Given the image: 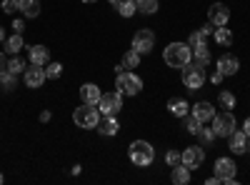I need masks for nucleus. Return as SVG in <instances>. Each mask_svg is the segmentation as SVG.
<instances>
[{
  "label": "nucleus",
  "mask_w": 250,
  "mask_h": 185,
  "mask_svg": "<svg viewBox=\"0 0 250 185\" xmlns=\"http://www.w3.org/2000/svg\"><path fill=\"white\" fill-rule=\"evenodd\" d=\"M163 60L168 68H185L188 63L193 60V48L188 43H170L168 48L163 50Z\"/></svg>",
  "instance_id": "f257e3e1"
},
{
  "label": "nucleus",
  "mask_w": 250,
  "mask_h": 185,
  "mask_svg": "<svg viewBox=\"0 0 250 185\" xmlns=\"http://www.w3.org/2000/svg\"><path fill=\"white\" fill-rule=\"evenodd\" d=\"M128 155H130V163L138 168H148L150 163L155 160V148L150 145L148 140H133L130 148H128Z\"/></svg>",
  "instance_id": "f03ea898"
},
{
  "label": "nucleus",
  "mask_w": 250,
  "mask_h": 185,
  "mask_svg": "<svg viewBox=\"0 0 250 185\" xmlns=\"http://www.w3.org/2000/svg\"><path fill=\"white\" fill-rule=\"evenodd\" d=\"M100 110H98V105H88V103H83L80 108H75L73 110V123L78 128H83V130H93V128H98V123H100Z\"/></svg>",
  "instance_id": "7ed1b4c3"
},
{
  "label": "nucleus",
  "mask_w": 250,
  "mask_h": 185,
  "mask_svg": "<svg viewBox=\"0 0 250 185\" xmlns=\"http://www.w3.org/2000/svg\"><path fill=\"white\" fill-rule=\"evenodd\" d=\"M115 88H118L123 95L133 98V95H138V93L143 90V78L135 75L133 70H123V73H118V78H115Z\"/></svg>",
  "instance_id": "20e7f679"
},
{
  "label": "nucleus",
  "mask_w": 250,
  "mask_h": 185,
  "mask_svg": "<svg viewBox=\"0 0 250 185\" xmlns=\"http://www.w3.org/2000/svg\"><path fill=\"white\" fill-rule=\"evenodd\" d=\"M235 125H238V120H235V115H233L230 110L215 113L213 120H210V128H213L215 138H228V135L235 130Z\"/></svg>",
  "instance_id": "39448f33"
},
{
  "label": "nucleus",
  "mask_w": 250,
  "mask_h": 185,
  "mask_svg": "<svg viewBox=\"0 0 250 185\" xmlns=\"http://www.w3.org/2000/svg\"><path fill=\"white\" fill-rule=\"evenodd\" d=\"M98 110H100V115H118L123 110V93L120 90L103 93L98 100Z\"/></svg>",
  "instance_id": "423d86ee"
},
{
  "label": "nucleus",
  "mask_w": 250,
  "mask_h": 185,
  "mask_svg": "<svg viewBox=\"0 0 250 185\" xmlns=\"http://www.w3.org/2000/svg\"><path fill=\"white\" fill-rule=\"evenodd\" d=\"M183 85H185L188 90H200V88L205 85V70L198 68L195 63H188V65L183 68Z\"/></svg>",
  "instance_id": "0eeeda50"
},
{
  "label": "nucleus",
  "mask_w": 250,
  "mask_h": 185,
  "mask_svg": "<svg viewBox=\"0 0 250 185\" xmlns=\"http://www.w3.org/2000/svg\"><path fill=\"white\" fill-rule=\"evenodd\" d=\"M235 170H238V165H235L233 158H218V160H215V175H218L220 183H225V185H238Z\"/></svg>",
  "instance_id": "6e6552de"
},
{
  "label": "nucleus",
  "mask_w": 250,
  "mask_h": 185,
  "mask_svg": "<svg viewBox=\"0 0 250 185\" xmlns=\"http://www.w3.org/2000/svg\"><path fill=\"white\" fill-rule=\"evenodd\" d=\"M133 48H135L140 55L153 53V48H155V33H153L150 28H140V30L133 35Z\"/></svg>",
  "instance_id": "1a4fd4ad"
},
{
  "label": "nucleus",
  "mask_w": 250,
  "mask_h": 185,
  "mask_svg": "<svg viewBox=\"0 0 250 185\" xmlns=\"http://www.w3.org/2000/svg\"><path fill=\"white\" fill-rule=\"evenodd\" d=\"M205 163V150H203V145H188L185 150H183V165L185 168H190V170H195V168H200Z\"/></svg>",
  "instance_id": "9d476101"
},
{
  "label": "nucleus",
  "mask_w": 250,
  "mask_h": 185,
  "mask_svg": "<svg viewBox=\"0 0 250 185\" xmlns=\"http://www.w3.org/2000/svg\"><path fill=\"white\" fill-rule=\"evenodd\" d=\"M208 20L220 28V25H228V20H230V8H228L225 3H213L210 8H208Z\"/></svg>",
  "instance_id": "9b49d317"
},
{
  "label": "nucleus",
  "mask_w": 250,
  "mask_h": 185,
  "mask_svg": "<svg viewBox=\"0 0 250 185\" xmlns=\"http://www.w3.org/2000/svg\"><path fill=\"white\" fill-rule=\"evenodd\" d=\"M28 63L45 68V65L50 63V50H48L45 45H30V48H28Z\"/></svg>",
  "instance_id": "f8f14e48"
},
{
  "label": "nucleus",
  "mask_w": 250,
  "mask_h": 185,
  "mask_svg": "<svg viewBox=\"0 0 250 185\" xmlns=\"http://www.w3.org/2000/svg\"><path fill=\"white\" fill-rule=\"evenodd\" d=\"M95 130H98L103 138H113V135H118V130H120V123H118L115 115H103Z\"/></svg>",
  "instance_id": "ddd939ff"
},
{
  "label": "nucleus",
  "mask_w": 250,
  "mask_h": 185,
  "mask_svg": "<svg viewBox=\"0 0 250 185\" xmlns=\"http://www.w3.org/2000/svg\"><path fill=\"white\" fill-rule=\"evenodd\" d=\"M45 68H40V65H30L25 68V88H40L45 83Z\"/></svg>",
  "instance_id": "4468645a"
},
{
  "label": "nucleus",
  "mask_w": 250,
  "mask_h": 185,
  "mask_svg": "<svg viewBox=\"0 0 250 185\" xmlns=\"http://www.w3.org/2000/svg\"><path fill=\"white\" fill-rule=\"evenodd\" d=\"M218 70L223 73V78H230L240 70V60L235 55H220L218 58Z\"/></svg>",
  "instance_id": "2eb2a0df"
},
{
  "label": "nucleus",
  "mask_w": 250,
  "mask_h": 185,
  "mask_svg": "<svg viewBox=\"0 0 250 185\" xmlns=\"http://www.w3.org/2000/svg\"><path fill=\"white\" fill-rule=\"evenodd\" d=\"M228 145H230V150L235 153V155H240V153H245L248 150V135L243 133V130H233L230 135H228Z\"/></svg>",
  "instance_id": "dca6fc26"
},
{
  "label": "nucleus",
  "mask_w": 250,
  "mask_h": 185,
  "mask_svg": "<svg viewBox=\"0 0 250 185\" xmlns=\"http://www.w3.org/2000/svg\"><path fill=\"white\" fill-rule=\"evenodd\" d=\"M100 88L95 83H85V85H80V100L83 103H88V105H98V100H100Z\"/></svg>",
  "instance_id": "f3484780"
},
{
  "label": "nucleus",
  "mask_w": 250,
  "mask_h": 185,
  "mask_svg": "<svg viewBox=\"0 0 250 185\" xmlns=\"http://www.w3.org/2000/svg\"><path fill=\"white\" fill-rule=\"evenodd\" d=\"M193 115H195L200 123H210L213 115H215V108H213L208 100H200V103H195V105H193Z\"/></svg>",
  "instance_id": "a211bd4d"
},
{
  "label": "nucleus",
  "mask_w": 250,
  "mask_h": 185,
  "mask_svg": "<svg viewBox=\"0 0 250 185\" xmlns=\"http://www.w3.org/2000/svg\"><path fill=\"white\" fill-rule=\"evenodd\" d=\"M168 110H170L175 118H185L188 110H190V105H188L185 98H170V100H168Z\"/></svg>",
  "instance_id": "6ab92c4d"
},
{
  "label": "nucleus",
  "mask_w": 250,
  "mask_h": 185,
  "mask_svg": "<svg viewBox=\"0 0 250 185\" xmlns=\"http://www.w3.org/2000/svg\"><path fill=\"white\" fill-rule=\"evenodd\" d=\"M18 10L25 18H38L40 15V0H18Z\"/></svg>",
  "instance_id": "aec40b11"
},
{
  "label": "nucleus",
  "mask_w": 250,
  "mask_h": 185,
  "mask_svg": "<svg viewBox=\"0 0 250 185\" xmlns=\"http://www.w3.org/2000/svg\"><path fill=\"white\" fill-rule=\"evenodd\" d=\"M23 48H25V40H23V35H20V33H13L10 38H5V53L18 55Z\"/></svg>",
  "instance_id": "412c9836"
},
{
  "label": "nucleus",
  "mask_w": 250,
  "mask_h": 185,
  "mask_svg": "<svg viewBox=\"0 0 250 185\" xmlns=\"http://www.w3.org/2000/svg\"><path fill=\"white\" fill-rule=\"evenodd\" d=\"M193 58H195V65L205 70V68H208V63H210V50H208V43H203V45L193 48Z\"/></svg>",
  "instance_id": "4be33fe9"
},
{
  "label": "nucleus",
  "mask_w": 250,
  "mask_h": 185,
  "mask_svg": "<svg viewBox=\"0 0 250 185\" xmlns=\"http://www.w3.org/2000/svg\"><path fill=\"white\" fill-rule=\"evenodd\" d=\"M215 43L220 45V48H230L233 45V33H230V28L228 25H220V28H215Z\"/></svg>",
  "instance_id": "5701e85b"
},
{
  "label": "nucleus",
  "mask_w": 250,
  "mask_h": 185,
  "mask_svg": "<svg viewBox=\"0 0 250 185\" xmlns=\"http://www.w3.org/2000/svg\"><path fill=\"white\" fill-rule=\"evenodd\" d=\"M170 180L175 185H188V183H190V168H185L183 163H180V165H175L173 173H170Z\"/></svg>",
  "instance_id": "b1692460"
},
{
  "label": "nucleus",
  "mask_w": 250,
  "mask_h": 185,
  "mask_svg": "<svg viewBox=\"0 0 250 185\" xmlns=\"http://www.w3.org/2000/svg\"><path fill=\"white\" fill-rule=\"evenodd\" d=\"M0 85H3V90H15V85H18V75L15 73H10L8 68H3L0 70Z\"/></svg>",
  "instance_id": "393cba45"
},
{
  "label": "nucleus",
  "mask_w": 250,
  "mask_h": 185,
  "mask_svg": "<svg viewBox=\"0 0 250 185\" xmlns=\"http://www.w3.org/2000/svg\"><path fill=\"white\" fill-rule=\"evenodd\" d=\"M123 65H125V70H133V68H138V65H140V53H138L135 48L125 50V55H123Z\"/></svg>",
  "instance_id": "a878e982"
},
{
  "label": "nucleus",
  "mask_w": 250,
  "mask_h": 185,
  "mask_svg": "<svg viewBox=\"0 0 250 185\" xmlns=\"http://www.w3.org/2000/svg\"><path fill=\"white\" fill-rule=\"evenodd\" d=\"M135 5H138V13H143V15H153V13H158V0H135Z\"/></svg>",
  "instance_id": "bb28decb"
},
{
  "label": "nucleus",
  "mask_w": 250,
  "mask_h": 185,
  "mask_svg": "<svg viewBox=\"0 0 250 185\" xmlns=\"http://www.w3.org/2000/svg\"><path fill=\"white\" fill-rule=\"evenodd\" d=\"M118 13L123 18H133L138 13V5H135V0H120L118 3Z\"/></svg>",
  "instance_id": "cd10ccee"
},
{
  "label": "nucleus",
  "mask_w": 250,
  "mask_h": 185,
  "mask_svg": "<svg viewBox=\"0 0 250 185\" xmlns=\"http://www.w3.org/2000/svg\"><path fill=\"white\" fill-rule=\"evenodd\" d=\"M183 120H185V130L190 133V135H198V133H200V128H203V123H200V120H198V118H195L193 113H190V115H185Z\"/></svg>",
  "instance_id": "c85d7f7f"
},
{
  "label": "nucleus",
  "mask_w": 250,
  "mask_h": 185,
  "mask_svg": "<svg viewBox=\"0 0 250 185\" xmlns=\"http://www.w3.org/2000/svg\"><path fill=\"white\" fill-rule=\"evenodd\" d=\"M8 70H10V73H15V75L25 73V60L20 58V55H13V58L8 60Z\"/></svg>",
  "instance_id": "c756f323"
},
{
  "label": "nucleus",
  "mask_w": 250,
  "mask_h": 185,
  "mask_svg": "<svg viewBox=\"0 0 250 185\" xmlns=\"http://www.w3.org/2000/svg\"><path fill=\"white\" fill-rule=\"evenodd\" d=\"M218 103H220V105H223L225 110H230V108H235V95H233L230 90H220Z\"/></svg>",
  "instance_id": "7c9ffc66"
},
{
  "label": "nucleus",
  "mask_w": 250,
  "mask_h": 185,
  "mask_svg": "<svg viewBox=\"0 0 250 185\" xmlns=\"http://www.w3.org/2000/svg\"><path fill=\"white\" fill-rule=\"evenodd\" d=\"M198 138H200V145L208 148V145H210V143L215 140V133H213V128H205V123H203V128H200Z\"/></svg>",
  "instance_id": "2f4dec72"
},
{
  "label": "nucleus",
  "mask_w": 250,
  "mask_h": 185,
  "mask_svg": "<svg viewBox=\"0 0 250 185\" xmlns=\"http://www.w3.org/2000/svg\"><path fill=\"white\" fill-rule=\"evenodd\" d=\"M60 75H62V65L55 63V60H50V63L45 65V78H48V80H58Z\"/></svg>",
  "instance_id": "473e14b6"
},
{
  "label": "nucleus",
  "mask_w": 250,
  "mask_h": 185,
  "mask_svg": "<svg viewBox=\"0 0 250 185\" xmlns=\"http://www.w3.org/2000/svg\"><path fill=\"white\" fill-rule=\"evenodd\" d=\"M208 40V35L203 33V30H195V33H190V38H188V45L190 48H198V45H203Z\"/></svg>",
  "instance_id": "72a5a7b5"
},
{
  "label": "nucleus",
  "mask_w": 250,
  "mask_h": 185,
  "mask_svg": "<svg viewBox=\"0 0 250 185\" xmlns=\"http://www.w3.org/2000/svg\"><path fill=\"white\" fill-rule=\"evenodd\" d=\"M165 163H168L170 168L180 165V163H183V153L180 150H168V153H165Z\"/></svg>",
  "instance_id": "f704fd0d"
},
{
  "label": "nucleus",
  "mask_w": 250,
  "mask_h": 185,
  "mask_svg": "<svg viewBox=\"0 0 250 185\" xmlns=\"http://www.w3.org/2000/svg\"><path fill=\"white\" fill-rule=\"evenodd\" d=\"M0 10H3L5 15H13L18 10V0H3V3H0Z\"/></svg>",
  "instance_id": "c9c22d12"
},
{
  "label": "nucleus",
  "mask_w": 250,
  "mask_h": 185,
  "mask_svg": "<svg viewBox=\"0 0 250 185\" xmlns=\"http://www.w3.org/2000/svg\"><path fill=\"white\" fill-rule=\"evenodd\" d=\"M10 28H13L15 33H20V35H23V30H25V20H23V18H15Z\"/></svg>",
  "instance_id": "e433bc0d"
},
{
  "label": "nucleus",
  "mask_w": 250,
  "mask_h": 185,
  "mask_svg": "<svg viewBox=\"0 0 250 185\" xmlns=\"http://www.w3.org/2000/svg\"><path fill=\"white\" fill-rule=\"evenodd\" d=\"M210 83H213V85H220V83H223V73H220V70H215V73L210 75Z\"/></svg>",
  "instance_id": "4c0bfd02"
},
{
  "label": "nucleus",
  "mask_w": 250,
  "mask_h": 185,
  "mask_svg": "<svg viewBox=\"0 0 250 185\" xmlns=\"http://www.w3.org/2000/svg\"><path fill=\"white\" fill-rule=\"evenodd\" d=\"M200 30H203V33H205V35H210V33H215V25H213V23H210V20H208V23H205V25H203V28H200Z\"/></svg>",
  "instance_id": "58836bf2"
},
{
  "label": "nucleus",
  "mask_w": 250,
  "mask_h": 185,
  "mask_svg": "<svg viewBox=\"0 0 250 185\" xmlns=\"http://www.w3.org/2000/svg\"><path fill=\"white\" fill-rule=\"evenodd\" d=\"M50 118H53L50 110H43V113H40V123H50Z\"/></svg>",
  "instance_id": "ea45409f"
},
{
  "label": "nucleus",
  "mask_w": 250,
  "mask_h": 185,
  "mask_svg": "<svg viewBox=\"0 0 250 185\" xmlns=\"http://www.w3.org/2000/svg\"><path fill=\"white\" fill-rule=\"evenodd\" d=\"M240 130H243V133L250 138V118H245V123H243V128H240Z\"/></svg>",
  "instance_id": "a19ab883"
},
{
  "label": "nucleus",
  "mask_w": 250,
  "mask_h": 185,
  "mask_svg": "<svg viewBox=\"0 0 250 185\" xmlns=\"http://www.w3.org/2000/svg\"><path fill=\"white\" fill-rule=\"evenodd\" d=\"M3 68H8V63H5V53H0V70Z\"/></svg>",
  "instance_id": "79ce46f5"
},
{
  "label": "nucleus",
  "mask_w": 250,
  "mask_h": 185,
  "mask_svg": "<svg viewBox=\"0 0 250 185\" xmlns=\"http://www.w3.org/2000/svg\"><path fill=\"white\" fill-rule=\"evenodd\" d=\"M205 183H208V185H218V183H220V180H218V175H213V178H208V180H205Z\"/></svg>",
  "instance_id": "37998d69"
},
{
  "label": "nucleus",
  "mask_w": 250,
  "mask_h": 185,
  "mask_svg": "<svg viewBox=\"0 0 250 185\" xmlns=\"http://www.w3.org/2000/svg\"><path fill=\"white\" fill-rule=\"evenodd\" d=\"M3 40H5V28L0 25V43H3Z\"/></svg>",
  "instance_id": "c03bdc74"
},
{
  "label": "nucleus",
  "mask_w": 250,
  "mask_h": 185,
  "mask_svg": "<svg viewBox=\"0 0 250 185\" xmlns=\"http://www.w3.org/2000/svg\"><path fill=\"white\" fill-rule=\"evenodd\" d=\"M108 3H110V5H115V8H118V3H120V0H108Z\"/></svg>",
  "instance_id": "a18cd8bd"
},
{
  "label": "nucleus",
  "mask_w": 250,
  "mask_h": 185,
  "mask_svg": "<svg viewBox=\"0 0 250 185\" xmlns=\"http://www.w3.org/2000/svg\"><path fill=\"white\" fill-rule=\"evenodd\" d=\"M3 183H5V175H3V173H0V185H3Z\"/></svg>",
  "instance_id": "49530a36"
},
{
  "label": "nucleus",
  "mask_w": 250,
  "mask_h": 185,
  "mask_svg": "<svg viewBox=\"0 0 250 185\" xmlns=\"http://www.w3.org/2000/svg\"><path fill=\"white\" fill-rule=\"evenodd\" d=\"M80 3H98V0H80Z\"/></svg>",
  "instance_id": "de8ad7c7"
},
{
  "label": "nucleus",
  "mask_w": 250,
  "mask_h": 185,
  "mask_svg": "<svg viewBox=\"0 0 250 185\" xmlns=\"http://www.w3.org/2000/svg\"><path fill=\"white\" fill-rule=\"evenodd\" d=\"M248 153H250V138H248Z\"/></svg>",
  "instance_id": "09e8293b"
}]
</instances>
